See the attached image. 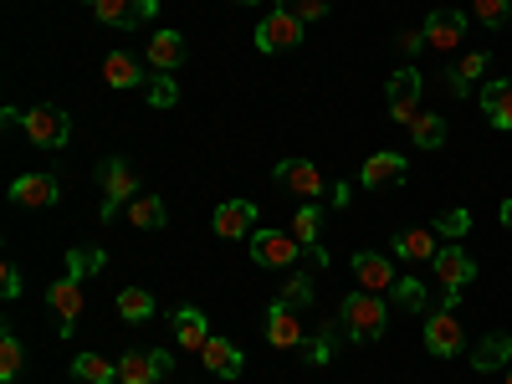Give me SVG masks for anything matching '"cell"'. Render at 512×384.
Listing matches in <instances>:
<instances>
[{"label": "cell", "mask_w": 512, "mask_h": 384, "mask_svg": "<svg viewBox=\"0 0 512 384\" xmlns=\"http://www.w3.org/2000/svg\"><path fill=\"white\" fill-rule=\"evenodd\" d=\"M487 72V52H472V57H461L451 72H446V88H451V98H466L472 93V82Z\"/></svg>", "instance_id": "cell-26"}, {"label": "cell", "mask_w": 512, "mask_h": 384, "mask_svg": "<svg viewBox=\"0 0 512 384\" xmlns=\"http://www.w3.org/2000/svg\"><path fill=\"white\" fill-rule=\"evenodd\" d=\"M395 47H400L405 57H415L420 47H431V41H425V26H415V31H400V36H395Z\"/></svg>", "instance_id": "cell-40"}, {"label": "cell", "mask_w": 512, "mask_h": 384, "mask_svg": "<svg viewBox=\"0 0 512 384\" xmlns=\"http://www.w3.org/2000/svg\"><path fill=\"white\" fill-rule=\"evenodd\" d=\"M431 267H436L441 287H456V292H466V282L477 277V262H472V251H461V246H441Z\"/></svg>", "instance_id": "cell-15"}, {"label": "cell", "mask_w": 512, "mask_h": 384, "mask_svg": "<svg viewBox=\"0 0 512 384\" xmlns=\"http://www.w3.org/2000/svg\"><path fill=\"white\" fill-rule=\"evenodd\" d=\"M390 297H395L400 313H425V282H420V277H400Z\"/></svg>", "instance_id": "cell-36"}, {"label": "cell", "mask_w": 512, "mask_h": 384, "mask_svg": "<svg viewBox=\"0 0 512 384\" xmlns=\"http://www.w3.org/2000/svg\"><path fill=\"white\" fill-rule=\"evenodd\" d=\"M461 318L451 308H436V313H425V349H431L436 359H456L461 354Z\"/></svg>", "instance_id": "cell-6"}, {"label": "cell", "mask_w": 512, "mask_h": 384, "mask_svg": "<svg viewBox=\"0 0 512 384\" xmlns=\"http://www.w3.org/2000/svg\"><path fill=\"white\" fill-rule=\"evenodd\" d=\"M344 328V323H328L318 338H303V364H313V369H323V364H333V333Z\"/></svg>", "instance_id": "cell-34"}, {"label": "cell", "mask_w": 512, "mask_h": 384, "mask_svg": "<svg viewBox=\"0 0 512 384\" xmlns=\"http://www.w3.org/2000/svg\"><path fill=\"white\" fill-rule=\"evenodd\" d=\"M512 364V338L507 333H487L482 344L472 349V369L477 374H497V369H507Z\"/></svg>", "instance_id": "cell-22"}, {"label": "cell", "mask_w": 512, "mask_h": 384, "mask_svg": "<svg viewBox=\"0 0 512 384\" xmlns=\"http://www.w3.org/2000/svg\"><path fill=\"white\" fill-rule=\"evenodd\" d=\"M175 344L180 349H190V354H200L205 344H210V318L200 313V308H175Z\"/></svg>", "instance_id": "cell-20"}, {"label": "cell", "mask_w": 512, "mask_h": 384, "mask_svg": "<svg viewBox=\"0 0 512 384\" xmlns=\"http://www.w3.org/2000/svg\"><path fill=\"white\" fill-rule=\"evenodd\" d=\"M272 180L282 190H292V195H303V200H318L323 195V175H318V164H308V159H277Z\"/></svg>", "instance_id": "cell-11"}, {"label": "cell", "mask_w": 512, "mask_h": 384, "mask_svg": "<svg viewBox=\"0 0 512 384\" xmlns=\"http://www.w3.org/2000/svg\"><path fill=\"white\" fill-rule=\"evenodd\" d=\"M267 344L272 349H303V318H297V308H287V303L267 308Z\"/></svg>", "instance_id": "cell-16"}, {"label": "cell", "mask_w": 512, "mask_h": 384, "mask_svg": "<svg viewBox=\"0 0 512 384\" xmlns=\"http://www.w3.org/2000/svg\"><path fill=\"white\" fill-rule=\"evenodd\" d=\"M103 77H108V88H144V82H149L128 52H113V57L103 62Z\"/></svg>", "instance_id": "cell-27"}, {"label": "cell", "mask_w": 512, "mask_h": 384, "mask_svg": "<svg viewBox=\"0 0 512 384\" xmlns=\"http://www.w3.org/2000/svg\"><path fill=\"white\" fill-rule=\"evenodd\" d=\"M410 139H415V149H441L446 144V118L441 113H415L410 118Z\"/></svg>", "instance_id": "cell-30"}, {"label": "cell", "mask_w": 512, "mask_h": 384, "mask_svg": "<svg viewBox=\"0 0 512 384\" xmlns=\"http://www.w3.org/2000/svg\"><path fill=\"white\" fill-rule=\"evenodd\" d=\"M128 221H134L139 231H164L169 226V205L159 195H134V205H128Z\"/></svg>", "instance_id": "cell-25"}, {"label": "cell", "mask_w": 512, "mask_h": 384, "mask_svg": "<svg viewBox=\"0 0 512 384\" xmlns=\"http://www.w3.org/2000/svg\"><path fill=\"white\" fill-rule=\"evenodd\" d=\"M507 338H512V328H507Z\"/></svg>", "instance_id": "cell-47"}, {"label": "cell", "mask_w": 512, "mask_h": 384, "mask_svg": "<svg viewBox=\"0 0 512 384\" xmlns=\"http://www.w3.org/2000/svg\"><path fill=\"white\" fill-rule=\"evenodd\" d=\"M297 41H303V21H297L292 11L272 6V16H262V26H256V52H292Z\"/></svg>", "instance_id": "cell-5"}, {"label": "cell", "mask_w": 512, "mask_h": 384, "mask_svg": "<svg viewBox=\"0 0 512 384\" xmlns=\"http://www.w3.org/2000/svg\"><path fill=\"white\" fill-rule=\"evenodd\" d=\"M47 303H52V313L62 318V333H72L77 318H82V282H77V277H57V282L47 287Z\"/></svg>", "instance_id": "cell-19"}, {"label": "cell", "mask_w": 512, "mask_h": 384, "mask_svg": "<svg viewBox=\"0 0 512 384\" xmlns=\"http://www.w3.org/2000/svg\"><path fill=\"white\" fill-rule=\"evenodd\" d=\"M98 267H103V251H98V246H72V251H67V277L82 282V277L98 272Z\"/></svg>", "instance_id": "cell-37"}, {"label": "cell", "mask_w": 512, "mask_h": 384, "mask_svg": "<svg viewBox=\"0 0 512 384\" xmlns=\"http://www.w3.org/2000/svg\"><path fill=\"white\" fill-rule=\"evenodd\" d=\"M318 231H323V210H318V200L297 205V216H292V236L303 241V246H318Z\"/></svg>", "instance_id": "cell-32"}, {"label": "cell", "mask_w": 512, "mask_h": 384, "mask_svg": "<svg viewBox=\"0 0 512 384\" xmlns=\"http://www.w3.org/2000/svg\"><path fill=\"white\" fill-rule=\"evenodd\" d=\"M318 272H297V277H287V287L277 292V303H287V308H297V313H308L313 308V297H318V282H313Z\"/></svg>", "instance_id": "cell-29"}, {"label": "cell", "mask_w": 512, "mask_h": 384, "mask_svg": "<svg viewBox=\"0 0 512 384\" xmlns=\"http://www.w3.org/2000/svg\"><path fill=\"white\" fill-rule=\"evenodd\" d=\"M200 359L216 379H241V369H246V354L231 344V338H216V333H210V344L200 349Z\"/></svg>", "instance_id": "cell-18"}, {"label": "cell", "mask_w": 512, "mask_h": 384, "mask_svg": "<svg viewBox=\"0 0 512 384\" xmlns=\"http://www.w3.org/2000/svg\"><path fill=\"white\" fill-rule=\"evenodd\" d=\"M308 267H313V272L328 267V251H323V246H308Z\"/></svg>", "instance_id": "cell-43"}, {"label": "cell", "mask_w": 512, "mask_h": 384, "mask_svg": "<svg viewBox=\"0 0 512 384\" xmlns=\"http://www.w3.org/2000/svg\"><path fill=\"white\" fill-rule=\"evenodd\" d=\"M405 175H410V159H405V154H395V149H379V154H369V159H364L359 185H364V190H384V185H400Z\"/></svg>", "instance_id": "cell-10"}, {"label": "cell", "mask_w": 512, "mask_h": 384, "mask_svg": "<svg viewBox=\"0 0 512 384\" xmlns=\"http://www.w3.org/2000/svg\"><path fill=\"white\" fill-rule=\"evenodd\" d=\"M98 185H103V205H98V216H103V221H113V216H118V205H134V195H139L134 164L118 159V154L98 164Z\"/></svg>", "instance_id": "cell-2"}, {"label": "cell", "mask_w": 512, "mask_h": 384, "mask_svg": "<svg viewBox=\"0 0 512 384\" xmlns=\"http://www.w3.org/2000/svg\"><path fill=\"white\" fill-rule=\"evenodd\" d=\"M507 384H512V364H507Z\"/></svg>", "instance_id": "cell-45"}, {"label": "cell", "mask_w": 512, "mask_h": 384, "mask_svg": "<svg viewBox=\"0 0 512 384\" xmlns=\"http://www.w3.org/2000/svg\"><path fill=\"white\" fill-rule=\"evenodd\" d=\"M185 62V36L180 31H154L149 36V67L154 72H175Z\"/></svg>", "instance_id": "cell-23"}, {"label": "cell", "mask_w": 512, "mask_h": 384, "mask_svg": "<svg viewBox=\"0 0 512 384\" xmlns=\"http://www.w3.org/2000/svg\"><path fill=\"white\" fill-rule=\"evenodd\" d=\"M461 36H466V11H431L425 16V41H431L436 52H456L461 47Z\"/></svg>", "instance_id": "cell-14"}, {"label": "cell", "mask_w": 512, "mask_h": 384, "mask_svg": "<svg viewBox=\"0 0 512 384\" xmlns=\"http://www.w3.org/2000/svg\"><path fill=\"white\" fill-rule=\"evenodd\" d=\"M118 318L149 323V318H154V292H149V287H123V292H118Z\"/></svg>", "instance_id": "cell-31"}, {"label": "cell", "mask_w": 512, "mask_h": 384, "mask_svg": "<svg viewBox=\"0 0 512 384\" xmlns=\"http://www.w3.org/2000/svg\"><path fill=\"white\" fill-rule=\"evenodd\" d=\"M354 277H359L364 292H395V282H400L395 262L379 251H354Z\"/></svg>", "instance_id": "cell-12"}, {"label": "cell", "mask_w": 512, "mask_h": 384, "mask_svg": "<svg viewBox=\"0 0 512 384\" xmlns=\"http://www.w3.org/2000/svg\"><path fill=\"white\" fill-rule=\"evenodd\" d=\"M21 369H26V349H21V338H16V333L6 328V333H0V379L11 384V379H16Z\"/></svg>", "instance_id": "cell-33"}, {"label": "cell", "mask_w": 512, "mask_h": 384, "mask_svg": "<svg viewBox=\"0 0 512 384\" xmlns=\"http://www.w3.org/2000/svg\"><path fill=\"white\" fill-rule=\"evenodd\" d=\"M436 251H441V241H436V231H425V226L395 236V256H400V262H436Z\"/></svg>", "instance_id": "cell-24"}, {"label": "cell", "mask_w": 512, "mask_h": 384, "mask_svg": "<svg viewBox=\"0 0 512 384\" xmlns=\"http://www.w3.org/2000/svg\"><path fill=\"white\" fill-rule=\"evenodd\" d=\"M57 195H62L57 175H21V180H11V200L26 205V210H47V205H57Z\"/></svg>", "instance_id": "cell-17"}, {"label": "cell", "mask_w": 512, "mask_h": 384, "mask_svg": "<svg viewBox=\"0 0 512 384\" xmlns=\"http://www.w3.org/2000/svg\"><path fill=\"white\" fill-rule=\"evenodd\" d=\"M169 369H175V359H169L164 349H134V354L118 359V384H154Z\"/></svg>", "instance_id": "cell-7"}, {"label": "cell", "mask_w": 512, "mask_h": 384, "mask_svg": "<svg viewBox=\"0 0 512 384\" xmlns=\"http://www.w3.org/2000/svg\"><path fill=\"white\" fill-rule=\"evenodd\" d=\"M384 103H390V118L395 123H410L420 113V72L415 67H400L390 77V88H384Z\"/></svg>", "instance_id": "cell-9"}, {"label": "cell", "mask_w": 512, "mask_h": 384, "mask_svg": "<svg viewBox=\"0 0 512 384\" xmlns=\"http://www.w3.org/2000/svg\"><path fill=\"white\" fill-rule=\"evenodd\" d=\"M72 374L82 384H113L118 379V359H103V354H77L72 359Z\"/></svg>", "instance_id": "cell-28"}, {"label": "cell", "mask_w": 512, "mask_h": 384, "mask_svg": "<svg viewBox=\"0 0 512 384\" xmlns=\"http://www.w3.org/2000/svg\"><path fill=\"white\" fill-rule=\"evenodd\" d=\"M308 246L297 241L292 231H251V262L256 267H272V272H282V267H297V256H303Z\"/></svg>", "instance_id": "cell-4"}, {"label": "cell", "mask_w": 512, "mask_h": 384, "mask_svg": "<svg viewBox=\"0 0 512 384\" xmlns=\"http://www.w3.org/2000/svg\"><path fill=\"white\" fill-rule=\"evenodd\" d=\"M0 292H6V297H21V267H16V262L0 267Z\"/></svg>", "instance_id": "cell-42"}, {"label": "cell", "mask_w": 512, "mask_h": 384, "mask_svg": "<svg viewBox=\"0 0 512 384\" xmlns=\"http://www.w3.org/2000/svg\"><path fill=\"white\" fill-rule=\"evenodd\" d=\"M88 6L108 26H149L159 16V0H88Z\"/></svg>", "instance_id": "cell-8"}, {"label": "cell", "mask_w": 512, "mask_h": 384, "mask_svg": "<svg viewBox=\"0 0 512 384\" xmlns=\"http://www.w3.org/2000/svg\"><path fill=\"white\" fill-rule=\"evenodd\" d=\"M502 226H512V195L502 200Z\"/></svg>", "instance_id": "cell-44"}, {"label": "cell", "mask_w": 512, "mask_h": 384, "mask_svg": "<svg viewBox=\"0 0 512 384\" xmlns=\"http://www.w3.org/2000/svg\"><path fill=\"white\" fill-rule=\"evenodd\" d=\"M338 323H344V333L354 338V344H374V338H384V328H390V308H384L379 292H349L344 308H338Z\"/></svg>", "instance_id": "cell-1"}, {"label": "cell", "mask_w": 512, "mask_h": 384, "mask_svg": "<svg viewBox=\"0 0 512 384\" xmlns=\"http://www.w3.org/2000/svg\"><path fill=\"white\" fill-rule=\"evenodd\" d=\"M144 98H149V108H175V103H180L175 77H169V72H154V77L144 82Z\"/></svg>", "instance_id": "cell-35"}, {"label": "cell", "mask_w": 512, "mask_h": 384, "mask_svg": "<svg viewBox=\"0 0 512 384\" xmlns=\"http://www.w3.org/2000/svg\"><path fill=\"white\" fill-rule=\"evenodd\" d=\"M210 226H216V236H226V241H251V231H256V205L251 200H226V205H216V216H210Z\"/></svg>", "instance_id": "cell-13"}, {"label": "cell", "mask_w": 512, "mask_h": 384, "mask_svg": "<svg viewBox=\"0 0 512 384\" xmlns=\"http://www.w3.org/2000/svg\"><path fill=\"white\" fill-rule=\"evenodd\" d=\"M466 226H472V216H466V210H451V216H441V231L436 236H461Z\"/></svg>", "instance_id": "cell-41"}, {"label": "cell", "mask_w": 512, "mask_h": 384, "mask_svg": "<svg viewBox=\"0 0 512 384\" xmlns=\"http://www.w3.org/2000/svg\"><path fill=\"white\" fill-rule=\"evenodd\" d=\"M241 6H251V0H241Z\"/></svg>", "instance_id": "cell-46"}, {"label": "cell", "mask_w": 512, "mask_h": 384, "mask_svg": "<svg viewBox=\"0 0 512 384\" xmlns=\"http://www.w3.org/2000/svg\"><path fill=\"white\" fill-rule=\"evenodd\" d=\"M277 6H282V11H292V16L303 21V26H308V21H323V16H328V0H277Z\"/></svg>", "instance_id": "cell-38"}, {"label": "cell", "mask_w": 512, "mask_h": 384, "mask_svg": "<svg viewBox=\"0 0 512 384\" xmlns=\"http://www.w3.org/2000/svg\"><path fill=\"white\" fill-rule=\"evenodd\" d=\"M482 113H487V123L492 128H512V82L507 77H492V82H482Z\"/></svg>", "instance_id": "cell-21"}, {"label": "cell", "mask_w": 512, "mask_h": 384, "mask_svg": "<svg viewBox=\"0 0 512 384\" xmlns=\"http://www.w3.org/2000/svg\"><path fill=\"white\" fill-rule=\"evenodd\" d=\"M472 11H477L482 26H507V16H512L507 0H472Z\"/></svg>", "instance_id": "cell-39"}, {"label": "cell", "mask_w": 512, "mask_h": 384, "mask_svg": "<svg viewBox=\"0 0 512 384\" xmlns=\"http://www.w3.org/2000/svg\"><path fill=\"white\" fill-rule=\"evenodd\" d=\"M21 128H26V139L41 144V149H67L72 144V118L57 103H41V108L21 113Z\"/></svg>", "instance_id": "cell-3"}]
</instances>
